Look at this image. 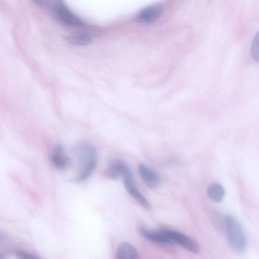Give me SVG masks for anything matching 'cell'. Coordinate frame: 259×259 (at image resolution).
Listing matches in <instances>:
<instances>
[{"label": "cell", "instance_id": "cell-1", "mask_svg": "<svg viewBox=\"0 0 259 259\" xmlns=\"http://www.w3.org/2000/svg\"><path fill=\"white\" fill-rule=\"evenodd\" d=\"M74 153L79 162L80 169L76 181L77 182H83L91 176L96 167L98 151L92 143L83 141L76 145Z\"/></svg>", "mask_w": 259, "mask_h": 259}, {"label": "cell", "instance_id": "cell-2", "mask_svg": "<svg viewBox=\"0 0 259 259\" xmlns=\"http://www.w3.org/2000/svg\"><path fill=\"white\" fill-rule=\"evenodd\" d=\"M224 223L228 238L232 247L238 252L243 251L246 247V239L240 223L229 215L225 217Z\"/></svg>", "mask_w": 259, "mask_h": 259}, {"label": "cell", "instance_id": "cell-3", "mask_svg": "<svg viewBox=\"0 0 259 259\" xmlns=\"http://www.w3.org/2000/svg\"><path fill=\"white\" fill-rule=\"evenodd\" d=\"M49 6L55 16L62 23L70 26L83 27L84 23L73 14L60 0L50 1Z\"/></svg>", "mask_w": 259, "mask_h": 259}, {"label": "cell", "instance_id": "cell-4", "mask_svg": "<svg viewBox=\"0 0 259 259\" xmlns=\"http://www.w3.org/2000/svg\"><path fill=\"white\" fill-rule=\"evenodd\" d=\"M174 244H178L188 251L197 253L199 251V246L193 239L179 232L167 228L160 229Z\"/></svg>", "mask_w": 259, "mask_h": 259}, {"label": "cell", "instance_id": "cell-5", "mask_svg": "<svg viewBox=\"0 0 259 259\" xmlns=\"http://www.w3.org/2000/svg\"><path fill=\"white\" fill-rule=\"evenodd\" d=\"M124 187L128 194L146 209H149L150 205L146 198L139 191L128 167L123 175Z\"/></svg>", "mask_w": 259, "mask_h": 259}, {"label": "cell", "instance_id": "cell-6", "mask_svg": "<svg viewBox=\"0 0 259 259\" xmlns=\"http://www.w3.org/2000/svg\"><path fill=\"white\" fill-rule=\"evenodd\" d=\"M162 10L163 5L162 4H152L141 10L137 15V20L141 23H151L160 16Z\"/></svg>", "mask_w": 259, "mask_h": 259}, {"label": "cell", "instance_id": "cell-7", "mask_svg": "<svg viewBox=\"0 0 259 259\" xmlns=\"http://www.w3.org/2000/svg\"><path fill=\"white\" fill-rule=\"evenodd\" d=\"M139 174L144 184L150 189H155L160 184V178L157 172L149 165L141 163L138 166Z\"/></svg>", "mask_w": 259, "mask_h": 259}, {"label": "cell", "instance_id": "cell-8", "mask_svg": "<svg viewBox=\"0 0 259 259\" xmlns=\"http://www.w3.org/2000/svg\"><path fill=\"white\" fill-rule=\"evenodd\" d=\"M140 234L146 239L154 243L165 245L174 244L172 241L161 230H153L145 228L139 229Z\"/></svg>", "mask_w": 259, "mask_h": 259}, {"label": "cell", "instance_id": "cell-9", "mask_svg": "<svg viewBox=\"0 0 259 259\" xmlns=\"http://www.w3.org/2000/svg\"><path fill=\"white\" fill-rule=\"evenodd\" d=\"M129 167L127 164L121 159L111 160L105 170V175L111 180H117L123 176L124 172Z\"/></svg>", "mask_w": 259, "mask_h": 259}, {"label": "cell", "instance_id": "cell-10", "mask_svg": "<svg viewBox=\"0 0 259 259\" xmlns=\"http://www.w3.org/2000/svg\"><path fill=\"white\" fill-rule=\"evenodd\" d=\"M50 160L54 166L60 170L66 169L69 165V158L65 154L64 148L60 144L54 147L50 156Z\"/></svg>", "mask_w": 259, "mask_h": 259}, {"label": "cell", "instance_id": "cell-11", "mask_svg": "<svg viewBox=\"0 0 259 259\" xmlns=\"http://www.w3.org/2000/svg\"><path fill=\"white\" fill-rule=\"evenodd\" d=\"M116 256L117 259H137L139 254L132 244L122 242L117 247Z\"/></svg>", "mask_w": 259, "mask_h": 259}, {"label": "cell", "instance_id": "cell-12", "mask_svg": "<svg viewBox=\"0 0 259 259\" xmlns=\"http://www.w3.org/2000/svg\"><path fill=\"white\" fill-rule=\"evenodd\" d=\"M207 193L211 200L219 202L223 199L225 191L223 187L220 184L212 183L208 185Z\"/></svg>", "mask_w": 259, "mask_h": 259}, {"label": "cell", "instance_id": "cell-13", "mask_svg": "<svg viewBox=\"0 0 259 259\" xmlns=\"http://www.w3.org/2000/svg\"><path fill=\"white\" fill-rule=\"evenodd\" d=\"M66 40L73 45L84 46L92 42V37L88 33H79L68 36Z\"/></svg>", "mask_w": 259, "mask_h": 259}, {"label": "cell", "instance_id": "cell-14", "mask_svg": "<svg viewBox=\"0 0 259 259\" xmlns=\"http://www.w3.org/2000/svg\"><path fill=\"white\" fill-rule=\"evenodd\" d=\"M250 52L254 60H258V33H257L254 36L251 47Z\"/></svg>", "mask_w": 259, "mask_h": 259}, {"label": "cell", "instance_id": "cell-15", "mask_svg": "<svg viewBox=\"0 0 259 259\" xmlns=\"http://www.w3.org/2000/svg\"><path fill=\"white\" fill-rule=\"evenodd\" d=\"M17 255L21 258L23 259H36L37 258V256L33 255L30 253L23 251H18L16 252Z\"/></svg>", "mask_w": 259, "mask_h": 259}, {"label": "cell", "instance_id": "cell-16", "mask_svg": "<svg viewBox=\"0 0 259 259\" xmlns=\"http://www.w3.org/2000/svg\"><path fill=\"white\" fill-rule=\"evenodd\" d=\"M5 256L3 255V254H0V259L1 258H4Z\"/></svg>", "mask_w": 259, "mask_h": 259}]
</instances>
